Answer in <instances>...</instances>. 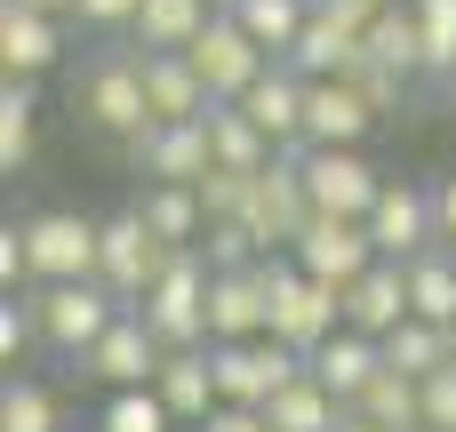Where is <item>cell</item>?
Wrapping results in <instances>:
<instances>
[{"instance_id":"cell-28","label":"cell","mask_w":456,"mask_h":432,"mask_svg":"<svg viewBox=\"0 0 456 432\" xmlns=\"http://www.w3.org/2000/svg\"><path fill=\"white\" fill-rule=\"evenodd\" d=\"M369 56L385 64V72H401V80H417L425 72V24H417V8L401 0V8H385L377 24H369Z\"/></svg>"},{"instance_id":"cell-29","label":"cell","mask_w":456,"mask_h":432,"mask_svg":"<svg viewBox=\"0 0 456 432\" xmlns=\"http://www.w3.org/2000/svg\"><path fill=\"white\" fill-rule=\"evenodd\" d=\"M32 112H40V80L8 72L0 80V176H16L32 160Z\"/></svg>"},{"instance_id":"cell-18","label":"cell","mask_w":456,"mask_h":432,"mask_svg":"<svg viewBox=\"0 0 456 432\" xmlns=\"http://www.w3.org/2000/svg\"><path fill=\"white\" fill-rule=\"evenodd\" d=\"M305 88H313V80H305L297 64H273V72L240 96V112H248L281 152H305Z\"/></svg>"},{"instance_id":"cell-39","label":"cell","mask_w":456,"mask_h":432,"mask_svg":"<svg viewBox=\"0 0 456 432\" xmlns=\"http://www.w3.org/2000/svg\"><path fill=\"white\" fill-rule=\"evenodd\" d=\"M192 432H273V417L265 409H240V401H216L208 425H192Z\"/></svg>"},{"instance_id":"cell-19","label":"cell","mask_w":456,"mask_h":432,"mask_svg":"<svg viewBox=\"0 0 456 432\" xmlns=\"http://www.w3.org/2000/svg\"><path fill=\"white\" fill-rule=\"evenodd\" d=\"M56 56H64V16H40V8H8L0 0V72L40 80Z\"/></svg>"},{"instance_id":"cell-10","label":"cell","mask_w":456,"mask_h":432,"mask_svg":"<svg viewBox=\"0 0 456 432\" xmlns=\"http://www.w3.org/2000/svg\"><path fill=\"white\" fill-rule=\"evenodd\" d=\"M313 281H329V289H353L369 265H377V232H369V216H313L305 232H297V249H289Z\"/></svg>"},{"instance_id":"cell-14","label":"cell","mask_w":456,"mask_h":432,"mask_svg":"<svg viewBox=\"0 0 456 432\" xmlns=\"http://www.w3.org/2000/svg\"><path fill=\"white\" fill-rule=\"evenodd\" d=\"M160 361H168V345L152 337V321L144 313H120L88 353H80V369L96 377V385H112V393H128V385H152L160 377Z\"/></svg>"},{"instance_id":"cell-31","label":"cell","mask_w":456,"mask_h":432,"mask_svg":"<svg viewBox=\"0 0 456 432\" xmlns=\"http://www.w3.org/2000/svg\"><path fill=\"white\" fill-rule=\"evenodd\" d=\"M208 136H216V160H224V168H265V160L281 152L240 104H208Z\"/></svg>"},{"instance_id":"cell-27","label":"cell","mask_w":456,"mask_h":432,"mask_svg":"<svg viewBox=\"0 0 456 432\" xmlns=\"http://www.w3.org/2000/svg\"><path fill=\"white\" fill-rule=\"evenodd\" d=\"M449 361H456V345H449L441 321H417V313H409V321L385 337V369H401V377H417V385H425L433 369H449Z\"/></svg>"},{"instance_id":"cell-21","label":"cell","mask_w":456,"mask_h":432,"mask_svg":"<svg viewBox=\"0 0 456 432\" xmlns=\"http://www.w3.org/2000/svg\"><path fill=\"white\" fill-rule=\"evenodd\" d=\"M152 393L168 401V417H176V425H208V409L224 401V393H216V361H208V345L168 353V361H160V377H152Z\"/></svg>"},{"instance_id":"cell-15","label":"cell","mask_w":456,"mask_h":432,"mask_svg":"<svg viewBox=\"0 0 456 432\" xmlns=\"http://www.w3.org/2000/svg\"><path fill=\"white\" fill-rule=\"evenodd\" d=\"M385 112L361 96V80L353 72H337V80H313L305 88V144H369V128H377Z\"/></svg>"},{"instance_id":"cell-9","label":"cell","mask_w":456,"mask_h":432,"mask_svg":"<svg viewBox=\"0 0 456 432\" xmlns=\"http://www.w3.org/2000/svg\"><path fill=\"white\" fill-rule=\"evenodd\" d=\"M96 240H104V224L80 216V208H40V216H24L32 289H48V281H96Z\"/></svg>"},{"instance_id":"cell-1","label":"cell","mask_w":456,"mask_h":432,"mask_svg":"<svg viewBox=\"0 0 456 432\" xmlns=\"http://www.w3.org/2000/svg\"><path fill=\"white\" fill-rule=\"evenodd\" d=\"M265 281H273V337L281 345H297L305 361L345 329V289H329V281H313L289 249H273L265 257Z\"/></svg>"},{"instance_id":"cell-38","label":"cell","mask_w":456,"mask_h":432,"mask_svg":"<svg viewBox=\"0 0 456 432\" xmlns=\"http://www.w3.org/2000/svg\"><path fill=\"white\" fill-rule=\"evenodd\" d=\"M353 80H361V96H369L377 112H393V104H401V88H409V80H401V72H385V64H377L369 48H361V64H353Z\"/></svg>"},{"instance_id":"cell-35","label":"cell","mask_w":456,"mask_h":432,"mask_svg":"<svg viewBox=\"0 0 456 432\" xmlns=\"http://www.w3.org/2000/svg\"><path fill=\"white\" fill-rule=\"evenodd\" d=\"M417 24H425V72L456 80V0H409Z\"/></svg>"},{"instance_id":"cell-2","label":"cell","mask_w":456,"mask_h":432,"mask_svg":"<svg viewBox=\"0 0 456 432\" xmlns=\"http://www.w3.org/2000/svg\"><path fill=\"white\" fill-rule=\"evenodd\" d=\"M208 281H216V265H208L200 249H176L168 273H160V281L144 289V305H128V313H144L168 353H192V345H208Z\"/></svg>"},{"instance_id":"cell-45","label":"cell","mask_w":456,"mask_h":432,"mask_svg":"<svg viewBox=\"0 0 456 432\" xmlns=\"http://www.w3.org/2000/svg\"><path fill=\"white\" fill-rule=\"evenodd\" d=\"M216 8H232V0H216Z\"/></svg>"},{"instance_id":"cell-5","label":"cell","mask_w":456,"mask_h":432,"mask_svg":"<svg viewBox=\"0 0 456 432\" xmlns=\"http://www.w3.org/2000/svg\"><path fill=\"white\" fill-rule=\"evenodd\" d=\"M168 240L144 224V208H120V216H104V240H96V281L120 297V305H144V289L168 273Z\"/></svg>"},{"instance_id":"cell-20","label":"cell","mask_w":456,"mask_h":432,"mask_svg":"<svg viewBox=\"0 0 456 432\" xmlns=\"http://www.w3.org/2000/svg\"><path fill=\"white\" fill-rule=\"evenodd\" d=\"M361 48H369V32H361V24H345V16H329V8H313L305 40H297L281 64H297L305 80H337V72H353V64H361Z\"/></svg>"},{"instance_id":"cell-17","label":"cell","mask_w":456,"mask_h":432,"mask_svg":"<svg viewBox=\"0 0 456 432\" xmlns=\"http://www.w3.org/2000/svg\"><path fill=\"white\" fill-rule=\"evenodd\" d=\"M136 64H144V104H152V120H208V80L192 72V56L184 48H136Z\"/></svg>"},{"instance_id":"cell-11","label":"cell","mask_w":456,"mask_h":432,"mask_svg":"<svg viewBox=\"0 0 456 432\" xmlns=\"http://www.w3.org/2000/svg\"><path fill=\"white\" fill-rule=\"evenodd\" d=\"M248 337H273V281H265V257L256 265H224L208 281V345H248Z\"/></svg>"},{"instance_id":"cell-22","label":"cell","mask_w":456,"mask_h":432,"mask_svg":"<svg viewBox=\"0 0 456 432\" xmlns=\"http://www.w3.org/2000/svg\"><path fill=\"white\" fill-rule=\"evenodd\" d=\"M377 369H385V345H377V337H361V329H337V337L313 353V377H321L345 409L369 393V377H377Z\"/></svg>"},{"instance_id":"cell-44","label":"cell","mask_w":456,"mask_h":432,"mask_svg":"<svg viewBox=\"0 0 456 432\" xmlns=\"http://www.w3.org/2000/svg\"><path fill=\"white\" fill-rule=\"evenodd\" d=\"M377 8H401V0H377Z\"/></svg>"},{"instance_id":"cell-13","label":"cell","mask_w":456,"mask_h":432,"mask_svg":"<svg viewBox=\"0 0 456 432\" xmlns=\"http://www.w3.org/2000/svg\"><path fill=\"white\" fill-rule=\"evenodd\" d=\"M128 160H136L152 184H200V176L216 168V136H208V120H152V128L128 144Z\"/></svg>"},{"instance_id":"cell-7","label":"cell","mask_w":456,"mask_h":432,"mask_svg":"<svg viewBox=\"0 0 456 432\" xmlns=\"http://www.w3.org/2000/svg\"><path fill=\"white\" fill-rule=\"evenodd\" d=\"M240 224L256 232V249H265V257H273V249H297V232L313 224V192H305V168H297V152H273V160L256 168Z\"/></svg>"},{"instance_id":"cell-47","label":"cell","mask_w":456,"mask_h":432,"mask_svg":"<svg viewBox=\"0 0 456 432\" xmlns=\"http://www.w3.org/2000/svg\"><path fill=\"white\" fill-rule=\"evenodd\" d=\"M449 88H456V80H449Z\"/></svg>"},{"instance_id":"cell-34","label":"cell","mask_w":456,"mask_h":432,"mask_svg":"<svg viewBox=\"0 0 456 432\" xmlns=\"http://www.w3.org/2000/svg\"><path fill=\"white\" fill-rule=\"evenodd\" d=\"M0 432H56V401L32 377H8L0 385Z\"/></svg>"},{"instance_id":"cell-40","label":"cell","mask_w":456,"mask_h":432,"mask_svg":"<svg viewBox=\"0 0 456 432\" xmlns=\"http://www.w3.org/2000/svg\"><path fill=\"white\" fill-rule=\"evenodd\" d=\"M136 8H144V0H80V24H96V32H128Z\"/></svg>"},{"instance_id":"cell-6","label":"cell","mask_w":456,"mask_h":432,"mask_svg":"<svg viewBox=\"0 0 456 432\" xmlns=\"http://www.w3.org/2000/svg\"><path fill=\"white\" fill-rule=\"evenodd\" d=\"M32 313H40V345L48 353H88L128 305L104 281H48V289H32Z\"/></svg>"},{"instance_id":"cell-37","label":"cell","mask_w":456,"mask_h":432,"mask_svg":"<svg viewBox=\"0 0 456 432\" xmlns=\"http://www.w3.org/2000/svg\"><path fill=\"white\" fill-rule=\"evenodd\" d=\"M425 432H456V361L425 377Z\"/></svg>"},{"instance_id":"cell-43","label":"cell","mask_w":456,"mask_h":432,"mask_svg":"<svg viewBox=\"0 0 456 432\" xmlns=\"http://www.w3.org/2000/svg\"><path fill=\"white\" fill-rule=\"evenodd\" d=\"M337 432H393V425H377V417H361V409H345V425Z\"/></svg>"},{"instance_id":"cell-16","label":"cell","mask_w":456,"mask_h":432,"mask_svg":"<svg viewBox=\"0 0 456 432\" xmlns=\"http://www.w3.org/2000/svg\"><path fill=\"white\" fill-rule=\"evenodd\" d=\"M409 313H417V305H409V265H401V257H377V265L345 289V329H361V337H377V345H385Z\"/></svg>"},{"instance_id":"cell-24","label":"cell","mask_w":456,"mask_h":432,"mask_svg":"<svg viewBox=\"0 0 456 432\" xmlns=\"http://www.w3.org/2000/svg\"><path fill=\"white\" fill-rule=\"evenodd\" d=\"M144 224L168 240V249H200V232H208V208H200V184H144Z\"/></svg>"},{"instance_id":"cell-42","label":"cell","mask_w":456,"mask_h":432,"mask_svg":"<svg viewBox=\"0 0 456 432\" xmlns=\"http://www.w3.org/2000/svg\"><path fill=\"white\" fill-rule=\"evenodd\" d=\"M8 8H40V16H80V0H8Z\"/></svg>"},{"instance_id":"cell-12","label":"cell","mask_w":456,"mask_h":432,"mask_svg":"<svg viewBox=\"0 0 456 432\" xmlns=\"http://www.w3.org/2000/svg\"><path fill=\"white\" fill-rule=\"evenodd\" d=\"M369 232H377V257H425V249H441V208H433V192L425 184H409V176H385V192H377V208H369Z\"/></svg>"},{"instance_id":"cell-23","label":"cell","mask_w":456,"mask_h":432,"mask_svg":"<svg viewBox=\"0 0 456 432\" xmlns=\"http://www.w3.org/2000/svg\"><path fill=\"white\" fill-rule=\"evenodd\" d=\"M265 417H273V432H337V425H345V401L305 369L297 385H281V393L265 401Z\"/></svg>"},{"instance_id":"cell-36","label":"cell","mask_w":456,"mask_h":432,"mask_svg":"<svg viewBox=\"0 0 456 432\" xmlns=\"http://www.w3.org/2000/svg\"><path fill=\"white\" fill-rule=\"evenodd\" d=\"M248 184H256V168H208L200 176V208H208V224H240V208H248Z\"/></svg>"},{"instance_id":"cell-33","label":"cell","mask_w":456,"mask_h":432,"mask_svg":"<svg viewBox=\"0 0 456 432\" xmlns=\"http://www.w3.org/2000/svg\"><path fill=\"white\" fill-rule=\"evenodd\" d=\"M96 432H176V417H168V401H160L152 385H128V393H112V401H104Z\"/></svg>"},{"instance_id":"cell-8","label":"cell","mask_w":456,"mask_h":432,"mask_svg":"<svg viewBox=\"0 0 456 432\" xmlns=\"http://www.w3.org/2000/svg\"><path fill=\"white\" fill-rule=\"evenodd\" d=\"M297 168H305L313 216H369V208H377V192H385V176L369 168V152H361V144H305V152H297Z\"/></svg>"},{"instance_id":"cell-3","label":"cell","mask_w":456,"mask_h":432,"mask_svg":"<svg viewBox=\"0 0 456 432\" xmlns=\"http://www.w3.org/2000/svg\"><path fill=\"white\" fill-rule=\"evenodd\" d=\"M184 56H192V72L208 80V96H216V104H240V96H248V88H256V80L281 64V56H273V48L248 32L232 8H216V16H208V32H200Z\"/></svg>"},{"instance_id":"cell-4","label":"cell","mask_w":456,"mask_h":432,"mask_svg":"<svg viewBox=\"0 0 456 432\" xmlns=\"http://www.w3.org/2000/svg\"><path fill=\"white\" fill-rule=\"evenodd\" d=\"M72 112H80L96 136H120V144H136V136L152 128V104H144V64H136V48H128V56H96V64L80 72V96H72Z\"/></svg>"},{"instance_id":"cell-25","label":"cell","mask_w":456,"mask_h":432,"mask_svg":"<svg viewBox=\"0 0 456 432\" xmlns=\"http://www.w3.org/2000/svg\"><path fill=\"white\" fill-rule=\"evenodd\" d=\"M208 16H216V0H144L128 32H136V48H192L208 32Z\"/></svg>"},{"instance_id":"cell-30","label":"cell","mask_w":456,"mask_h":432,"mask_svg":"<svg viewBox=\"0 0 456 432\" xmlns=\"http://www.w3.org/2000/svg\"><path fill=\"white\" fill-rule=\"evenodd\" d=\"M361 417H377V425H393V432H425V385L417 377H401V369H377L369 377V393L353 401Z\"/></svg>"},{"instance_id":"cell-32","label":"cell","mask_w":456,"mask_h":432,"mask_svg":"<svg viewBox=\"0 0 456 432\" xmlns=\"http://www.w3.org/2000/svg\"><path fill=\"white\" fill-rule=\"evenodd\" d=\"M232 16H240L273 56H289V48L305 40V24H313V0H232Z\"/></svg>"},{"instance_id":"cell-26","label":"cell","mask_w":456,"mask_h":432,"mask_svg":"<svg viewBox=\"0 0 456 432\" xmlns=\"http://www.w3.org/2000/svg\"><path fill=\"white\" fill-rule=\"evenodd\" d=\"M409 305H417V321H441L456 329V249H425V257H409Z\"/></svg>"},{"instance_id":"cell-41","label":"cell","mask_w":456,"mask_h":432,"mask_svg":"<svg viewBox=\"0 0 456 432\" xmlns=\"http://www.w3.org/2000/svg\"><path fill=\"white\" fill-rule=\"evenodd\" d=\"M433 208H441V240L456 249V168L441 176V184H433Z\"/></svg>"},{"instance_id":"cell-46","label":"cell","mask_w":456,"mask_h":432,"mask_svg":"<svg viewBox=\"0 0 456 432\" xmlns=\"http://www.w3.org/2000/svg\"><path fill=\"white\" fill-rule=\"evenodd\" d=\"M449 345H456V329H449Z\"/></svg>"}]
</instances>
